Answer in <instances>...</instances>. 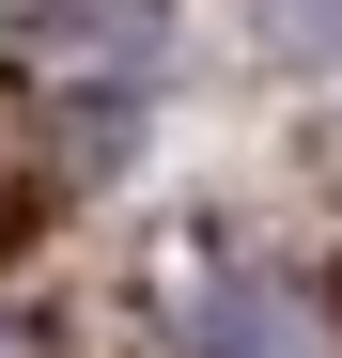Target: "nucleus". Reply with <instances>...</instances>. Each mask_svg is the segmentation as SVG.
<instances>
[{
    "mask_svg": "<svg viewBox=\"0 0 342 358\" xmlns=\"http://www.w3.org/2000/svg\"><path fill=\"white\" fill-rule=\"evenodd\" d=\"M0 358H31V343H0Z\"/></svg>",
    "mask_w": 342,
    "mask_h": 358,
    "instance_id": "7ed1b4c3",
    "label": "nucleus"
},
{
    "mask_svg": "<svg viewBox=\"0 0 342 358\" xmlns=\"http://www.w3.org/2000/svg\"><path fill=\"white\" fill-rule=\"evenodd\" d=\"M156 47H171V0H31V16H16V63L94 78V94H125Z\"/></svg>",
    "mask_w": 342,
    "mask_h": 358,
    "instance_id": "f257e3e1",
    "label": "nucleus"
},
{
    "mask_svg": "<svg viewBox=\"0 0 342 358\" xmlns=\"http://www.w3.org/2000/svg\"><path fill=\"white\" fill-rule=\"evenodd\" d=\"M249 31L296 47V63H327V47H342V0H249Z\"/></svg>",
    "mask_w": 342,
    "mask_h": 358,
    "instance_id": "f03ea898",
    "label": "nucleus"
}]
</instances>
